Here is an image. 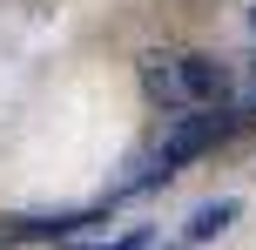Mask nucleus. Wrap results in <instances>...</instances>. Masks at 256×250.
Here are the masks:
<instances>
[{"label":"nucleus","mask_w":256,"mask_h":250,"mask_svg":"<svg viewBox=\"0 0 256 250\" xmlns=\"http://www.w3.org/2000/svg\"><path fill=\"white\" fill-rule=\"evenodd\" d=\"M236 135V115H222V102H209V108H182L176 122H168V135H162V149L155 156L168 162V169H182V162H196V156H209V149H222Z\"/></svg>","instance_id":"f257e3e1"},{"label":"nucleus","mask_w":256,"mask_h":250,"mask_svg":"<svg viewBox=\"0 0 256 250\" xmlns=\"http://www.w3.org/2000/svg\"><path fill=\"white\" fill-rule=\"evenodd\" d=\"M176 75H182V95H189V108H209V102H230V68L216 61V54H176Z\"/></svg>","instance_id":"f03ea898"},{"label":"nucleus","mask_w":256,"mask_h":250,"mask_svg":"<svg viewBox=\"0 0 256 250\" xmlns=\"http://www.w3.org/2000/svg\"><path fill=\"white\" fill-rule=\"evenodd\" d=\"M102 223V210H54V216H20L7 223V237H27V243H61V237H81V230Z\"/></svg>","instance_id":"7ed1b4c3"},{"label":"nucleus","mask_w":256,"mask_h":250,"mask_svg":"<svg viewBox=\"0 0 256 250\" xmlns=\"http://www.w3.org/2000/svg\"><path fill=\"white\" fill-rule=\"evenodd\" d=\"M142 88H148V102H162V108H189L182 75H176V54H142Z\"/></svg>","instance_id":"20e7f679"},{"label":"nucleus","mask_w":256,"mask_h":250,"mask_svg":"<svg viewBox=\"0 0 256 250\" xmlns=\"http://www.w3.org/2000/svg\"><path fill=\"white\" fill-rule=\"evenodd\" d=\"M236 216H243V210H236V196H216V203H202V210L189 216V243H209V237H222V230H230Z\"/></svg>","instance_id":"39448f33"},{"label":"nucleus","mask_w":256,"mask_h":250,"mask_svg":"<svg viewBox=\"0 0 256 250\" xmlns=\"http://www.w3.org/2000/svg\"><path fill=\"white\" fill-rule=\"evenodd\" d=\"M81 250H148V230H135V237H115V243H81Z\"/></svg>","instance_id":"423d86ee"},{"label":"nucleus","mask_w":256,"mask_h":250,"mask_svg":"<svg viewBox=\"0 0 256 250\" xmlns=\"http://www.w3.org/2000/svg\"><path fill=\"white\" fill-rule=\"evenodd\" d=\"M236 108H243V115H256V68H250V81H243V102H236Z\"/></svg>","instance_id":"0eeeda50"},{"label":"nucleus","mask_w":256,"mask_h":250,"mask_svg":"<svg viewBox=\"0 0 256 250\" xmlns=\"http://www.w3.org/2000/svg\"><path fill=\"white\" fill-rule=\"evenodd\" d=\"M0 250H7V237H0Z\"/></svg>","instance_id":"6e6552de"},{"label":"nucleus","mask_w":256,"mask_h":250,"mask_svg":"<svg viewBox=\"0 0 256 250\" xmlns=\"http://www.w3.org/2000/svg\"><path fill=\"white\" fill-rule=\"evenodd\" d=\"M250 27H256V14H250Z\"/></svg>","instance_id":"1a4fd4ad"}]
</instances>
